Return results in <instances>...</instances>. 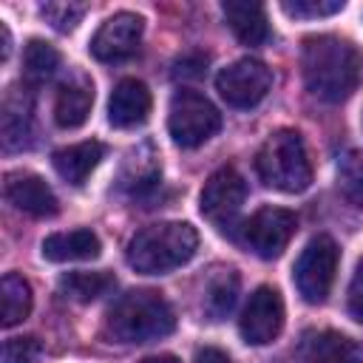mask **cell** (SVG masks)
Listing matches in <instances>:
<instances>
[{
    "instance_id": "cell-5",
    "label": "cell",
    "mask_w": 363,
    "mask_h": 363,
    "mask_svg": "<svg viewBox=\"0 0 363 363\" xmlns=\"http://www.w3.org/2000/svg\"><path fill=\"white\" fill-rule=\"evenodd\" d=\"M218 128H221V113L216 111V105L207 96L190 91V88H182L173 94L170 111H167V130L176 145L199 147Z\"/></svg>"
},
{
    "instance_id": "cell-3",
    "label": "cell",
    "mask_w": 363,
    "mask_h": 363,
    "mask_svg": "<svg viewBox=\"0 0 363 363\" xmlns=\"http://www.w3.org/2000/svg\"><path fill=\"white\" fill-rule=\"evenodd\" d=\"M199 250V235L184 221H159L139 230L128 244V264L142 275H164L187 264Z\"/></svg>"
},
{
    "instance_id": "cell-19",
    "label": "cell",
    "mask_w": 363,
    "mask_h": 363,
    "mask_svg": "<svg viewBox=\"0 0 363 363\" xmlns=\"http://www.w3.org/2000/svg\"><path fill=\"white\" fill-rule=\"evenodd\" d=\"M227 26L244 45H261L269 37V23L267 11L261 3H247V0H227L221 6Z\"/></svg>"
},
{
    "instance_id": "cell-1",
    "label": "cell",
    "mask_w": 363,
    "mask_h": 363,
    "mask_svg": "<svg viewBox=\"0 0 363 363\" xmlns=\"http://www.w3.org/2000/svg\"><path fill=\"white\" fill-rule=\"evenodd\" d=\"M301 71L312 96L323 102H343L357 88L360 57L349 40H340L335 34H318L303 40Z\"/></svg>"
},
{
    "instance_id": "cell-14",
    "label": "cell",
    "mask_w": 363,
    "mask_h": 363,
    "mask_svg": "<svg viewBox=\"0 0 363 363\" xmlns=\"http://www.w3.org/2000/svg\"><path fill=\"white\" fill-rule=\"evenodd\" d=\"M150 91L145 82L139 79H122L116 82V88L111 91V99H108V119L113 128H139L147 113H150Z\"/></svg>"
},
{
    "instance_id": "cell-30",
    "label": "cell",
    "mask_w": 363,
    "mask_h": 363,
    "mask_svg": "<svg viewBox=\"0 0 363 363\" xmlns=\"http://www.w3.org/2000/svg\"><path fill=\"white\" fill-rule=\"evenodd\" d=\"M204 65H207V57L204 54H187V57L176 60L173 74L182 77V79H196V77L204 74Z\"/></svg>"
},
{
    "instance_id": "cell-2",
    "label": "cell",
    "mask_w": 363,
    "mask_h": 363,
    "mask_svg": "<svg viewBox=\"0 0 363 363\" xmlns=\"http://www.w3.org/2000/svg\"><path fill=\"white\" fill-rule=\"evenodd\" d=\"M176 329L173 306L153 289L125 292L105 318V332L116 343H150Z\"/></svg>"
},
{
    "instance_id": "cell-20",
    "label": "cell",
    "mask_w": 363,
    "mask_h": 363,
    "mask_svg": "<svg viewBox=\"0 0 363 363\" xmlns=\"http://www.w3.org/2000/svg\"><path fill=\"white\" fill-rule=\"evenodd\" d=\"M102 250L96 233L91 230H68V233H51L43 241V258L54 261V264H65V261H88L96 258Z\"/></svg>"
},
{
    "instance_id": "cell-25",
    "label": "cell",
    "mask_w": 363,
    "mask_h": 363,
    "mask_svg": "<svg viewBox=\"0 0 363 363\" xmlns=\"http://www.w3.org/2000/svg\"><path fill=\"white\" fill-rule=\"evenodd\" d=\"M337 187H340L343 199L363 207V153L360 150H349L346 156H340V162H337Z\"/></svg>"
},
{
    "instance_id": "cell-26",
    "label": "cell",
    "mask_w": 363,
    "mask_h": 363,
    "mask_svg": "<svg viewBox=\"0 0 363 363\" xmlns=\"http://www.w3.org/2000/svg\"><path fill=\"white\" fill-rule=\"evenodd\" d=\"M88 11L85 3H71V0H54V3H43L40 14L45 17V23H51V28L57 31H71L77 28V23L82 20V14Z\"/></svg>"
},
{
    "instance_id": "cell-4",
    "label": "cell",
    "mask_w": 363,
    "mask_h": 363,
    "mask_svg": "<svg viewBox=\"0 0 363 363\" xmlns=\"http://www.w3.org/2000/svg\"><path fill=\"white\" fill-rule=\"evenodd\" d=\"M261 182L281 193H303L312 184V164L298 130H275L255 156Z\"/></svg>"
},
{
    "instance_id": "cell-6",
    "label": "cell",
    "mask_w": 363,
    "mask_h": 363,
    "mask_svg": "<svg viewBox=\"0 0 363 363\" xmlns=\"http://www.w3.org/2000/svg\"><path fill=\"white\" fill-rule=\"evenodd\" d=\"M337 261H340V250L329 235H318L301 250L292 278H295V286L306 303H323L326 301L332 281H335V272H337Z\"/></svg>"
},
{
    "instance_id": "cell-22",
    "label": "cell",
    "mask_w": 363,
    "mask_h": 363,
    "mask_svg": "<svg viewBox=\"0 0 363 363\" xmlns=\"http://www.w3.org/2000/svg\"><path fill=\"white\" fill-rule=\"evenodd\" d=\"M0 303H3V326H17L31 312V286L23 275L9 272L0 284Z\"/></svg>"
},
{
    "instance_id": "cell-13",
    "label": "cell",
    "mask_w": 363,
    "mask_h": 363,
    "mask_svg": "<svg viewBox=\"0 0 363 363\" xmlns=\"http://www.w3.org/2000/svg\"><path fill=\"white\" fill-rule=\"evenodd\" d=\"M298 363H363V349L352 337L332 329L309 332L301 340Z\"/></svg>"
},
{
    "instance_id": "cell-23",
    "label": "cell",
    "mask_w": 363,
    "mask_h": 363,
    "mask_svg": "<svg viewBox=\"0 0 363 363\" xmlns=\"http://www.w3.org/2000/svg\"><path fill=\"white\" fill-rule=\"evenodd\" d=\"M238 298V275L235 269H218V275L210 278L207 292H204V309L210 312L213 320H221Z\"/></svg>"
},
{
    "instance_id": "cell-16",
    "label": "cell",
    "mask_w": 363,
    "mask_h": 363,
    "mask_svg": "<svg viewBox=\"0 0 363 363\" xmlns=\"http://www.w3.org/2000/svg\"><path fill=\"white\" fill-rule=\"evenodd\" d=\"M0 139L6 150H20L31 145V96L11 88L0 108Z\"/></svg>"
},
{
    "instance_id": "cell-18",
    "label": "cell",
    "mask_w": 363,
    "mask_h": 363,
    "mask_svg": "<svg viewBox=\"0 0 363 363\" xmlns=\"http://www.w3.org/2000/svg\"><path fill=\"white\" fill-rule=\"evenodd\" d=\"M94 105V85L79 74L71 82H62L57 91V102H54V122L65 130L79 128Z\"/></svg>"
},
{
    "instance_id": "cell-21",
    "label": "cell",
    "mask_w": 363,
    "mask_h": 363,
    "mask_svg": "<svg viewBox=\"0 0 363 363\" xmlns=\"http://www.w3.org/2000/svg\"><path fill=\"white\" fill-rule=\"evenodd\" d=\"M113 286H116V278L105 269H96V272L79 269V272H68L60 278V292L77 303H91V301L108 295Z\"/></svg>"
},
{
    "instance_id": "cell-24",
    "label": "cell",
    "mask_w": 363,
    "mask_h": 363,
    "mask_svg": "<svg viewBox=\"0 0 363 363\" xmlns=\"http://www.w3.org/2000/svg\"><path fill=\"white\" fill-rule=\"evenodd\" d=\"M23 65H26V77L34 82L51 79L60 68V51L45 40H28L23 51Z\"/></svg>"
},
{
    "instance_id": "cell-15",
    "label": "cell",
    "mask_w": 363,
    "mask_h": 363,
    "mask_svg": "<svg viewBox=\"0 0 363 363\" xmlns=\"http://www.w3.org/2000/svg\"><path fill=\"white\" fill-rule=\"evenodd\" d=\"M159 179H162V164L153 145L142 142L125 153L119 167V190L130 196H147L150 190H156Z\"/></svg>"
},
{
    "instance_id": "cell-7",
    "label": "cell",
    "mask_w": 363,
    "mask_h": 363,
    "mask_svg": "<svg viewBox=\"0 0 363 363\" xmlns=\"http://www.w3.org/2000/svg\"><path fill=\"white\" fill-rule=\"evenodd\" d=\"M298 218L292 210L284 207H261L255 210L238 230V238L247 250H252L258 258H278L289 238L295 235Z\"/></svg>"
},
{
    "instance_id": "cell-8",
    "label": "cell",
    "mask_w": 363,
    "mask_h": 363,
    "mask_svg": "<svg viewBox=\"0 0 363 363\" xmlns=\"http://www.w3.org/2000/svg\"><path fill=\"white\" fill-rule=\"evenodd\" d=\"M216 88L230 108H255L272 88V71L261 60L244 57L218 71Z\"/></svg>"
},
{
    "instance_id": "cell-28",
    "label": "cell",
    "mask_w": 363,
    "mask_h": 363,
    "mask_svg": "<svg viewBox=\"0 0 363 363\" xmlns=\"http://www.w3.org/2000/svg\"><path fill=\"white\" fill-rule=\"evenodd\" d=\"M43 357V343L37 337H9L3 343V363H37Z\"/></svg>"
},
{
    "instance_id": "cell-10",
    "label": "cell",
    "mask_w": 363,
    "mask_h": 363,
    "mask_svg": "<svg viewBox=\"0 0 363 363\" xmlns=\"http://www.w3.org/2000/svg\"><path fill=\"white\" fill-rule=\"evenodd\" d=\"M284 329V301H281V292L272 289V286H258L241 318H238V332L247 343L252 346H264V343H272Z\"/></svg>"
},
{
    "instance_id": "cell-9",
    "label": "cell",
    "mask_w": 363,
    "mask_h": 363,
    "mask_svg": "<svg viewBox=\"0 0 363 363\" xmlns=\"http://www.w3.org/2000/svg\"><path fill=\"white\" fill-rule=\"evenodd\" d=\"M244 199H247V182L241 179V173L235 167H218L204 182L199 207H201V216L213 221L218 230H230Z\"/></svg>"
},
{
    "instance_id": "cell-17",
    "label": "cell",
    "mask_w": 363,
    "mask_h": 363,
    "mask_svg": "<svg viewBox=\"0 0 363 363\" xmlns=\"http://www.w3.org/2000/svg\"><path fill=\"white\" fill-rule=\"evenodd\" d=\"M102 153H105V147L96 139H88V142H77V145H68V147L54 150L51 164H54V170L68 184H85V179L102 162Z\"/></svg>"
},
{
    "instance_id": "cell-27",
    "label": "cell",
    "mask_w": 363,
    "mask_h": 363,
    "mask_svg": "<svg viewBox=\"0 0 363 363\" xmlns=\"http://www.w3.org/2000/svg\"><path fill=\"white\" fill-rule=\"evenodd\" d=\"M281 9L289 17H329L343 11V0H284Z\"/></svg>"
},
{
    "instance_id": "cell-33",
    "label": "cell",
    "mask_w": 363,
    "mask_h": 363,
    "mask_svg": "<svg viewBox=\"0 0 363 363\" xmlns=\"http://www.w3.org/2000/svg\"><path fill=\"white\" fill-rule=\"evenodd\" d=\"M142 363H179L173 354H156V357H145Z\"/></svg>"
},
{
    "instance_id": "cell-32",
    "label": "cell",
    "mask_w": 363,
    "mask_h": 363,
    "mask_svg": "<svg viewBox=\"0 0 363 363\" xmlns=\"http://www.w3.org/2000/svg\"><path fill=\"white\" fill-rule=\"evenodd\" d=\"M9 51H11V34H9V26L0 23V60L3 62L9 60Z\"/></svg>"
},
{
    "instance_id": "cell-31",
    "label": "cell",
    "mask_w": 363,
    "mask_h": 363,
    "mask_svg": "<svg viewBox=\"0 0 363 363\" xmlns=\"http://www.w3.org/2000/svg\"><path fill=\"white\" fill-rule=\"evenodd\" d=\"M193 363H230V357L221 349H216V346H204V349L196 352Z\"/></svg>"
},
{
    "instance_id": "cell-11",
    "label": "cell",
    "mask_w": 363,
    "mask_h": 363,
    "mask_svg": "<svg viewBox=\"0 0 363 363\" xmlns=\"http://www.w3.org/2000/svg\"><path fill=\"white\" fill-rule=\"evenodd\" d=\"M142 31H145V20L139 14L119 11L96 28V34L91 40V54L99 62H119L139 48Z\"/></svg>"
},
{
    "instance_id": "cell-29",
    "label": "cell",
    "mask_w": 363,
    "mask_h": 363,
    "mask_svg": "<svg viewBox=\"0 0 363 363\" xmlns=\"http://www.w3.org/2000/svg\"><path fill=\"white\" fill-rule=\"evenodd\" d=\"M349 315L363 323V258H360V264L352 275V284H349Z\"/></svg>"
},
{
    "instance_id": "cell-12",
    "label": "cell",
    "mask_w": 363,
    "mask_h": 363,
    "mask_svg": "<svg viewBox=\"0 0 363 363\" xmlns=\"http://www.w3.org/2000/svg\"><path fill=\"white\" fill-rule=\"evenodd\" d=\"M3 190H6V199L17 210H23L34 218H45V216H54L60 210L54 190L37 173H9Z\"/></svg>"
}]
</instances>
